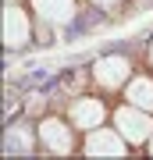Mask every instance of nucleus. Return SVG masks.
Wrapping results in <instances>:
<instances>
[{
	"mask_svg": "<svg viewBox=\"0 0 153 160\" xmlns=\"http://www.w3.org/2000/svg\"><path fill=\"white\" fill-rule=\"evenodd\" d=\"M7 4H18V0H7Z\"/></svg>",
	"mask_w": 153,
	"mask_h": 160,
	"instance_id": "nucleus-13",
	"label": "nucleus"
},
{
	"mask_svg": "<svg viewBox=\"0 0 153 160\" xmlns=\"http://www.w3.org/2000/svg\"><path fill=\"white\" fill-rule=\"evenodd\" d=\"M68 118H71V125H75V128L93 132V128H100V125H103V118H107V107H103L100 100H93V96H82V100H75V103H71Z\"/></svg>",
	"mask_w": 153,
	"mask_h": 160,
	"instance_id": "nucleus-6",
	"label": "nucleus"
},
{
	"mask_svg": "<svg viewBox=\"0 0 153 160\" xmlns=\"http://www.w3.org/2000/svg\"><path fill=\"white\" fill-rule=\"evenodd\" d=\"M125 135L118 128H93L85 135V157H125Z\"/></svg>",
	"mask_w": 153,
	"mask_h": 160,
	"instance_id": "nucleus-4",
	"label": "nucleus"
},
{
	"mask_svg": "<svg viewBox=\"0 0 153 160\" xmlns=\"http://www.w3.org/2000/svg\"><path fill=\"white\" fill-rule=\"evenodd\" d=\"M71 128H75V125H64L61 118H43V121H39V146L50 149V153H61V157L71 153V146H75Z\"/></svg>",
	"mask_w": 153,
	"mask_h": 160,
	"instance_id": "nucleus-3",
	"label": "nucleus"
},
{
	"mask_svg": "<svg viewBox=\"0 0 153 160\" xmlns=\"http://www.w3.org/2000/svg\"><path fill=\"white\" fill-rule=\"evenodd\" d=\"M150 64H153V43H150Z\"/></svg>",
	"mask_w": 153,
	"mask_h": 160,
	"instance_id": "nucleus-12",
	"label": "nucleus"
},
{
	"mask_svg": "<svg viewBox=\"0 0 153 160\" xmlns=\"http://www.w3.org/2000/svg\"><path fill=\"white\" fill-rule=\"evenodd\" d=\"M125 100L153 114V78H146V75H135V78H128V86H125Z\"/></svg>",
	"mask_w": 153,
	"mask_h": 160,
	"instance_id": "nucleus-8",
	"label": "nucleus"
},
{
	"mask_svg": "<svg viewBox=\"0 0 153 160\" xmlns=\"http://www.w3.org/2000/svg\"><path fill=\"white\" fill-rule=\"evenodd\" d=\"M93 78H96L103 89H121V86H128V78H132V64H128V57H121V53H107V57H100L93 64Z\"/></svg>",
	"mask_w": 153,
	"mask_h": 160,
	"instance_id": "nucleus-2",
	"label": "nucleus"
},
{
	"mask_svg": "<svg viewBox=\"0 0 153 160\" xmlns=\"http://www.w3.org/2000/svg\"><path fill=\"white\" fill-rule=\"evenodd\" d=\"M32 7L39 18H46L54 25H64L75 18V0H32Z\"/></svg>",
	"mask_w": 153,
	"mask_h": 160,
	"instance_id": "nucleus-7",
	"label": "nucleus"
},
{
	"mask_svg": "<svg viewBox=\"0 0 153 160\" xmlns=\"http://www.w3.org/2000/svg\"><path fill=\"white\" fill-rule=\"evenodd\" d=\"M7 146H22V149H32V139H28V132L18 125V128H11V135H7Z\"/></svg>",
	"mask_w": 153,
	"mask_h": 160,
	"instance_id": "nucleus-9",
	"label": "nucleus"
},
{
	"mask_svg": "<svg viewBox=\"0 0 153 160\" xmlns=\"http://www.w3.org/2000/svg\"><path fill=\"white\" fill-rule=\"evenodd\" d=\"M150 157H153V135H150Z\"/></svg>",
	"mask_w": 153,
	"mask_h": 160,
	"instance_id": "nucleus-11",
	"label": "nucleus"
},
{
	"mask_svg": "<svg viewBox=\"0 0 153 160\" xmlns=\"http://www.w3.org/2000/svg\"><path fill=\"white\" fill-rule=\"evenodd\" d=\"M32 39V25H28V14L22 11V4H7L4 7V46H25Z\"/></svg>",
	"mask_w": 153,
	"mask_h": 160,
	"instance_id": "nucleus-5",
	"label": "nucleus"
},
{
	"mask_svg": "<svg viewBox=\"0 0 153 160\" xmlns=\"http://www.w3.org/2000/svg\"><path fill=\"white\" fill-rule=\"evenodd\" d=\"M93 4H96V7H103V11H110V7H118L121 0H93Z\"/></svg>",
	"mask_w": 153,
	"mask_h": 160,
	"instance_id": "nucleus-10",
	"label": "nucleus"
},
{
	"mask_svg": "<svg viewBox=\"0 0 153 160\" xmlns=\"http://www.w3.org/2000/svg\"><path fill=\"white\" fill-rule=\"evenodd\" d=\"M114 128L125 135L128 146H142V142H150V135H153V114L135 107V103H128V107H121L118 114H114Z\"/></svg>",
	"mask_w": 153,
	"mask_h": 160,
	"instance_id": "nucleus-1",
	"label": "nucleus"
}]
</instances>
